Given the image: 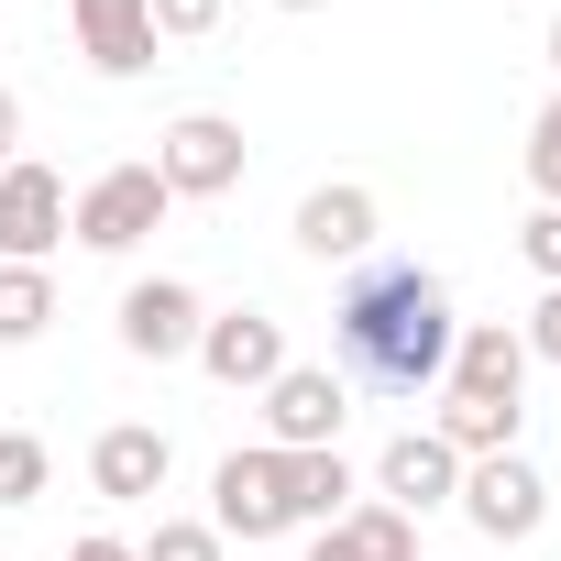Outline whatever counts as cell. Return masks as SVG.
I'll list each match as a JSON object with an SVG mask.
<instances>
[{"label": "cell", "mask_w": 561, "mask_h": 561, "mask_svg": "<svg viewBox=\"0 0 561 561\" xmlns=\"http://www.w3.org/2000/svg\"><path fill=\"white\" fill-rule=\"evenodd\" d=\"M517 253H528L539 287H561V209H528V220H517Z\"/></svg>", "instance_id": "cell-23"}, {"label": "cell", "mask_w": 561, "mask_h": 561, "mask_svg": "<svg viewBox=\"0 0 561 561\" xmlns=\"http://www.w3.org/2000/svg\"><path fill=\"white\" fill-rule=\"evenodd\" d=\"M528 187H539V209H561V100L528 122Z\"/></svg>", "instance_id": "cell-21"}, {"label": "cell", "mask_w": 561, "mask_h": 561, "mask_svg": "<svg viewBox=\"0 0 561 561\" xmlns=\"http://www.w3.org/2000/svg\"><path fill=\"white\" fill-rule=\"evenodd\" d=\"M242 165H253V144H242L231 111H187V122L154 133V176H165V198H231Z\"/></svg>", "instance_id": "cell-3"}, {"label": "cell", "mask_w": 561, "mask_h": 561, "mask_svg": "<svg viewBox=\"0 0 561 561\" xmlns=\"http://www.w3.org/2000/svg\"><path fill=\"white\" fill-rule=\"evenodd\" d=\"M342 419H353V386L331 364H287L264 386V451H342Z\"/></svg>", "instance_id": "cell-5"}, {"label": "cell", "mask_w": 561, "mask_h": 561, "mask_svg": "<svg viewBox=\"0 0 561 561\" xmlns=\"http://www.w3.org/2000/svg\"><path fill=\"white\" fill-rule=\"evenodd\" d=\"M309 561H364V550H353L342 528H320V539H309Z\"/></svg>", "instance_id": "cell-27"}, {"label": "cell", "mask_w": 561, "mask_h": 561, "mask_svg": "<svg viewBox=\"0 0 561 561\" xmlns=\"http://www.w3.org/2000/svg\"><path fill=\"white\" fill-rule=\"evenodd\" d=\"M133 561H231V539H220L209 517H154V539H144Z\"/></svg>", "instance_id": "cell-20"}, {"label": "cell", "mask_w": 561, "mask_h": 561, "mask_svg": "<svg viewBox=\"0 0 561 561\" xmlns=\"http://www.w3.org/2000/svg\"><path fill=\"white\" fill-rule=\"evenodd\" d=\"M209 528L242 539V550L253 539H287V451H264V440L253 451H220L209 462Z\"/></svg>", "instance_id": "cell-4"}, {"label": "cell", "mask_w": 561, "mask_h": 561, "mask_svg": "<svg viewBox=\"0 0 561 561\" xmlns=\"http://www.w3.org/2000/svg\"><path fill=\"white\" fill-rule=\"evenodd\" d=\"M45 320H56V275L45 264H0V353L45 342Z\"/></svg>", "instance_id": "cell-17"}, {"label": "cell", "mask_w": 561, "mask_h": 561, "mask_svg": "<svg viewBox=\"0 0 561 561\" xmlns=\"http://www.w3.org/2000/svg\"><path fill=\"white\" fill-rule=\"evenodd\" d=\"M67 561H133V539H111V528H89V539H78Z\"/></svg>", "instance_id": "cell-25"}, {"label": "cell", "mask_w": 561, "mask_h": 561, "mask_svg": "<svg viewBox=\"0 0 561 561\" xmlns=\"http://www.w3.org/2000/svg\"><path fill=\"white\" fill-rule=\"evenodd\" d=\"M165 473H176V440H165V430H144V419H122V430H100V440H89V484H100L111 506H154V495H165Z\"/></svg>", "instance_id": "cell-12"}, {"label": "cell", "mask_w": 561, "mask_h": 561, "mask_svg": "<svg viewBox=\"0 0 561 561\" xmlns=\"http://www.w3.org/2000/svg\"><path fill=\"white\" fill-rule=\"evenodd\" d=\"M187 364H198L209 386H231V397H242V386L264 397L298 353H287V320H275V309H209V331H198V353H187Z\"/></svg>", "instance_id": "cell-6"}, {"label": "cell", "mask_w": 561, "mask_h": 561, "mask_svg": "<svg viewBox=\"0 0 561 561\" xmlns=\"http://www.w3.org/2000/svg\"><path fill=\"white\" fill-rule=\"evenodd\" d=\"M165 176H154V154H133V165H100L78 198H67V231L89 242V253H133L144 231H165Z\"/></svg>", "instance_id": "cell-2"}, {"label": "cell", "mask_w": 561, "mask_h": 561, "mask_svg": "<svg viewBox=\"0 0 561 561\" xmlns=\"http://www.w3.org/2000/svg\"><path fill=\"white\" fill-rule=\"evenodd\" d=\"M353 495H364V473L342 451H287V528H331V517H353Z\"/></svg>", "instance_id": "cell-15"}, {"label": "cell", "mask_w": 561, "mask_h": 561, "mask_svg": "<svg viewBox=\"0 0 561 561\" xmlns=\"http://www.w3.org/2000/svg\"><path fill=\"white\" fill-rule=\"evenodd\" d=\"M462 462H484V451H517V430H528V408H506V397H451L440 386V419H430Z\"/></svg>", "instance_id": "cell-16"}, {"label": "cell", "mask_w": 561, "mask_h": 561, "mask_svg": "<svg viewBox=\"0 0 561 561\" xmlns=\"http://www.w3.org/2000/svg\"><path fill=\"white\" fill-rule=\"evenodd\" d=\"M275 12H320V0H275Z\"/></svg>", "instance_id": "cell-29"}, {"label": "cell", "mask_w": 561, "mask_h": 561, "mask_svg": "<svg viewBox=\"0 0 561 561\" xmlns=\"http://www.w3.org/2000/svg\"><path fill=\"white\" fill-rule=\"evenodd\" d=\"M209 331V298L187 287V275H144V287H122V353L133 364H187Z\"/></svg>", "instance_id": "cell-8"}, {"label": "cell", "mask_w": 561, "mask_h": 561, "mask_svg": "<svg viewBox=\"0 0 561 561\" xmlns=\"http://www.w3.org/2000/svg\"><path fill=\"white\" fill-rule=\"evenodd\" d=\"M550 78H561V12H550Z\"/></svg>", "instance_id": "cell-28"}, {"label": "cell", "mask_w": 561, "mask_h": 561, "mask_svg": "<svg viewBox=\"0 0 561 561\" xmlns=\"http://www.w3.org/2000/svg\"><path fill=\"white\" fill-rule=\"evenodd\" d=\"M375 495H386L397 517H440V506L462 495V451H451L440 430H397V440L375 451Z\"/></svg>", "instance_id": "cell-10"}, {"label": "cell", "mask_w": 561, "mask_h": 561, "mask_svg": "<svg viewBox=\"0 0 561 561\" xmlns=\"http://www.w3.org/2000/svg\"><path fill=\"white\" fill-rule=\"evenodd\" d=\"M375 231H386V209H375L364 176H331V187L298 198V253H309V264H364Z\"/></svg>", "instance_id": "cell-11"}, {"label": "cell", "mask_w": 561, "mask_h": 561, "mask_svg": "<svg viewBox=\"0 0 561 561\" xmlns=\"http://www.w3.org/2000/svg\"><path fill=\"white\" fill-rule=\"evenodd\" d=\"M451 331L462 320H451V298H440L430 264H364L353 287H342V309H331L342 364L364 386H386V397H430L451 375Z\"/></svg>", "instance_id": "cell-1"}, {"label": "cell", "mask_w": 561, "mask_h": 561, "mask_svg": "<svg viewBox=\"0 0 561 561\" xmlns=\"http://www.w3.org/2000/svg\"><path fill=\"white\" fill-rule=\"evenodd\" d=\"M12 154H23V100L0 89V165H12Z\"/></svg>", "instance_id": "cell-26"}, {"label": "cell", "mask_w": 561, "mask_h": 561, "mask_svg": "<svg viewBox=\"0 0 561 561\" xmlns=\"http://www.w3.org/2000/svg\"><path fill=\"white\" fill-rule=\"evenodd\" d=\"M364 561H419V517H397L386 495H353V517H331Z\"/></svg>", "instance_id": "cell-18"}, {"label": "cell", "mask_w": 561, "mask_h": 561, "mask_svg": "<svg viewBox=\"0 0 561 561\" xmlns=\"http://www.w3.org/2000/svg\"><path fill=\"white\" fill-rule=\"evenodd\" d=\"M56 242H67V176L12 154L0 165V264H45Z\"/></svg>", "instance_id": "cell-9"}, {"label": "cell", "mask_w": 561, "mask_h": 561, "mask_svg": "<svg viewBox=\"0 0 561 561\" xmlns=\"http://www.w3.org/2000/svg\"><path fill=\"white\" fill-rule=\"evenodd\" d=\"M484 539H539L550 528V484H539V462L528 451H484V462H462V495H451Z\"/></svg>", "instance_id": "cell-7"}, {"label": "cell", "mask_w": 561, "mask_h": 561, "mask_svg": "<svg viewBox=\"0 0 561 561\" xmlns=\"http://www.w3.org/2000/svg\"><path fill=\"white\" fill-rule=\"evenodd\" d=\"M0 561H12V550H0Z\"/></svg>", "instance_id": "cell-30"}, {"label": "cell", "mask_w": 561, "mask_h": 561, "mask_svg": "<svg viewBox=\"0 0 561 561\" xmlns=\"http://www.w3.org/2000/svg\"><path fill=\"white\" fill-rule=\"evenodd\" d=\"M45 473H56V451H45L34 430H0V506H34Z\"/></svg>", "instance_id": "cell-19"}, {"label": "cell", "mask_w": 561, "mask_h": 561, "mask_svg": "<svg viewBox=\"0 0 561 561\" xmlns=\"http://www.w3.org/2000/svg\"><path fill=\"white\" fill-rule=\"evenodd\" d=\"M144 12H154V45H198V34H220L231 0H144Z\"/></svg>", "instance_id": "cell-22"}, {"label": "cell", "mask_w": 561, "mask_h": 561, "mask_svg": "<svg viewBox=\"0 0 561 561\" xmlns=\"http://www.w3.org/2000/svg\"><path fill=\"white\" fill-rule=\"evenodd\" d=\"M517 342H528V364H561V287H539V309L517 320Z\"/></svg>", "instance_id": "cell-24"}, {"label": "cell", "mask_w": 561, "mask_h": 561, "mask_svg": "<svg viewBox=\"0 0 561 561\" xmlns=\"http://www.w3.org/2000/svg\"><path fill=\"white\" fill-rule=\"evenodd\" d=\"M451 397H528V342H517V320H462L451 331V375H440Z\"/></svg>", "instance_id": "cell-13"}, {"label": "cell", "mask_w": 561, "mask_h": 561, "mask_svg": "<svg viewBox=\"0 0 561 561\" xmlns=\"http://www.w3.org/2000/svg\"><path fill=\"white\" fill-rule=\"evenodd\" d=\"M67 23H78V56L100 78H144L154 67V12L144 0H67Z\"/></svg>", "instance_id": "cell-14"}]
</instances>
